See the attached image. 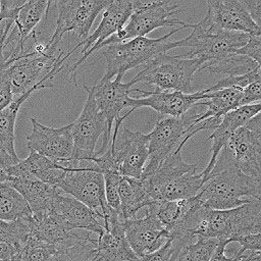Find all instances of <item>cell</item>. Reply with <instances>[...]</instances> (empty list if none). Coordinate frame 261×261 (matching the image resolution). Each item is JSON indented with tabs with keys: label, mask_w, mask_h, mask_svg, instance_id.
Instances as JSON below:
<instances>
[{
	"label": "cell",
	"mask_w": 261,
	"mask_h": 261,
	"mask_svg": "<svg viewBox=\"0 0 261 261\" xmlns=\"http://www.w3.org/2000/svg\"><path fill=\"white\" fill-rule=\"evenodd\" d=\"M260 180L238 169L229 153L222 148L196 198L208 209H232L260 200Z\"/></svg>",
	"instance_id": "1"
},
{
	"label": "cell",
	"mask_w": 261,
	"mask_h": 261,
	"mask_svg": "<svg viewBox=\"0 0 261 261\" xmlns=\"http://www.w3.org/2000/svg\"><path fill=\"white\" fill-rule=\"evenodd\" d=\"M156 202L180 201L194 198L200 192L204 175L197 172V166L185 162L181 148L171 153L149 176L141 178Z\"/></svg>",
	"instance_id": "2"
},
{
	"label": "cell",
	"mask_w": 261,
	"mask_h": 261,
	"mask_svg": "<svg viewBox=\"0 0 261 261\" xmlns=\"http://www.w3.org/2000/svg\"><path fill=\"white\" fill-rule=\"evenodd\" d=\"M261 229V200L252 201L227 210L200 208L195 239H216L231 242L232 239L259 233Z\"/></svg>",
	"instance_id": "3"
},
{
	"label": "cell",
	"mask_w": 261,
	"mask_h": 261,
	"mask_svg": "<svg viewBox=\"0 0 261 261\" xmlns=\"http://www.w3.org/2000/svg\"><path fill=\"white\" fill-rule=\"evenodd\" d=\"M185 28L179 27L156 39L138 37L104 46L102 55L106 61V71L100 82L110 81L115 76L122 77L127 70L146 64L156 56L175 49L176 41H170L169 38Z\"/></svg>",
	"instance_id": "4"
},
{
	"label": "cell",
	"mask_w": 261,
	"mask_h": 261,
	"mask_svg": "<svg viewBox=\"0 0 261 261\" xmlns=\"http://www.w3.org/2000/svg\"><path fill=\"white\" fill-rule=\"evenodd\" d=\"M204 62L198 57L160 54L145 64V67L129 81L134 86L145 83L162 91H178L190 94L192 77Z\"/></svg>",
	"instance_id": "5"
},
{
	"label": "cell",
	"mask_w": 261,
	"mask_h": 261,
	"mask_svg": "<svg viewBox=\"0 0 261 261\" xmlns=\"http://www.w3.org/2000/svg\"><path fill=\"white\" fill-rule=\"evenodd\" d=\"M191 34L176 41L177 47H188L190 51L182 54L189 57H198L204 64L224 59L243 47L250 35L238 32H228L213 27L205 17L193 24Z\"/></svg>",
	"instance_id": "6"
},
{
	"label": "cell",
	"mask_w": 261,
	"mask_h": 261,
	"mask_svg": "<svg viewBox=\"0 0 261 261\" xmlns=\"http://www.w3.org/2000/svg\"><path fill=\"white\" fill-rule=\"evenodd\" d=\"M134 11L126 23L114 36L105 40L97 50L102 49L112 43H119L138 37H146L153 30L161 27H179L192 28L193 24L186 23L177 18L172 17L184 11L179 4H173L169 0L134 1Z\"/></svg>",
	"instance_id": "7"
},
{
	"label": "cell",
	"mask_w": 261,
	"mask_h": 261,
	"mask_svg": "<svg viewBox=\"0 0 261 261\" xmlns=\"http://www.w3.org/2000/svg\"><path fill=\"white\" fill-rule=\"evenodd\" d=\"M64 173L56 188L62 193L80 201L96 214L107 208L104 192V177L93 161H66Z\"/></svg>",
	"instance_id": "8"
},
{
	"label": "cell",
	"mask_w": 261,
	"mask_h": 261,
	"mask_svg": "<svg viewBox=\"0 0 261 261\" xmlns=\"http://www.w3.org/2000/svg\"><path fill=\"white\" fill-rule=\"evenodd\" d=\"M111 0H60L53 3L57 6L56 28L47 42L48 49L56 53L58 44L64 34L73 32L79 43L89 36L92 24L98 14L105 9ZM77 43V44H79Z\"/></svg>",
	"instance_id": "9"
},
{
	"label": "cell",
	"mask_w": 261,
	"mask_h": 261,
	"mask_svg": "<svg viewBox=\"0 0 261 261\" xmlns=\"http://www.w3.org/2000/svg\"><path fill=\"white\" fill-rule=\"evenodd\" d=\"M123 114L113 123L114 133L111 135L110 147L121 176L141 178L148 160V137L141 132H133L126 127L119 130Z\"/></svg>",
	"instance_id": "10"
},
{
	"label": "cell",
	"mask_w": 261,
	"mask_h": 261,
	"mask_svg": "<svg viewBox=\"0 0 261 261\" xmlns=\"http://www.w3.org/2000/svg\"><path fill=\"white\" fill-rule=\"evenodd\" d=\"M192 126L188 113L180 117H165L159 119L148 137V160L141 178L151 175L156 168L178 147L185 139L187 130Z\"/></svg>",
	"instance_id": "11"
},
{
	"label": "cell",
	"mask_w": 261,
	"mask_h": 261,
	"mask_svg": "<svg viewBox=\"0 0 261 261\" xmlns=\"http://www.w3.org/2000/svg\"><path fill=\"white\" fill-rule=\"evenodd\" d=\"M87 99L80 116L70 123L73 142V161H91L95 157L97 142L107 133V122L99 111L91 88L84 86Z\"/></svg>",
	"instance_id": "12"
},
{
	"label": "cell",
	"mask_w": 261,
	"mask_h": 261,
	"mask_svg": "<svg viewBox=\"0 0 261 261\" xmlns=\"http://www.w3.org/2000/svg\"><path fill=\"white\" fill-rule=\"evenodd\" d=\"M223 148L238 169L246 175L261 178V114L234 130Z\"/></svg>",
	"instance_id": "13"
},
{
	"label": "cell",
	"mask_w": 261,
	"mask_h": 261,
	"mask_svg": "<svg viewBox=\"0 0 261 261\" xmlns=\"http://www.w3.org/2000/svg\"><path fill=\"white\" fill-rule=\"evenodd\" d=\"M134 1L129 0H111L110 3L103 10L102 18L97 27V29L87 37V39L76 44L69 52L72 54L79 48L81 49V54L79 59L69 67V74L74 81V71L79 66H81L90 55L97 51L98 47L108 38L114 36L120 29L124 27L127 19L134 11Z\"/></svg>",
	"instance_id": "14"
},
{
	"label": "cell",
	"mask_w": 261,
	"mask_h": 261,
	"mask_svg": "<svg viewBox=\"0 0 261 261\" xmlns=\"http://www.w3.org/2000/svg\"><path fill=\"white\" fill-rule=\"evenodd\" d=\"M132 88L129 82L122 83L120 76H115L113 81H99L98 84L91 87L95 103L107 122V133L103 136L101 147L95 153V157L104 153L109 147L113 123L120 117V112L124 108L132 110V97L129 96Z\"/></svg>",
	"instance_id": "15"
},
{
	"label": "cell",
	"mask_w": 261,
	"mask_h": 261,
	"mask_svg": "<svg viewBox=\"0 0 261 261\" xmlns=\"http://www.w3.org/2000/svg\"><path fill=\"white\" fill-rule=\"evenodd\" d=\"M32 132L27 137L28 148L48 159L62 163L72 160L73 142L70 124L61 127H50L31 118Z\"/></svg>",
	"instance_id": "16"
},
{
	"label": "cell",
	"mask_w": 261,
	"mask_h": 261,
	"mask_svg": "<svg viewBox=\"0 0 261 261\" xmlns=\"http://www.w3.org/2000/svg\"><path fill=\"white\" fill-rule=\"evenodd\" d=\"M130 92L140 94L138 97H132V111L139 107H150L168 117H180L197 102L207 99V93L203 91L186 94L178 91H146L132 88Z\"/></svg>",
	"instance_id": "17"
},
{
	"label": "cell",
	"mask_w": 261,
	"mask_h": 261,
	"mask_svg": "<svg viewBox=\"0 0 261 261\" xmlns=\"http://www.w3.org/2000/svg\"><path fill=\"white\" fill-rule=\"evenodd\" d=\"M146 209L145 216L126 220L123 224L126 241L138 257L158 250L168 240L167 231L153 207L149 205Z\"/></svg>",
	"instance_id": "18"
},
{
	"label": "cell",
	"mask_w": 261,
	"mask_h": 261,
	"mask_svg": "<svg viewBox=\"0 0 261 261\" xmlns=\"http://www.w3.org/2000/svg\"><path fill=\"white\" fill-rule=\"evenodd\" d=\"M206 4L208 10L204 17L213 27L250 36L261 35V28L252 19L242 0H210Z\"/></svg>",
	"instance_id": "19"
},
{
	"label": "cell",
	"mask_w": 261,
	"mask_h": 261,
	"mask_svg": "<svg viewBox=\"0 0 261 261\" xmlns=\"http://www.w3.org/2000/svg\"><path fill=\"white\" fill-rule=\"evenodd\" d=\"M51 211L57 216L64 227L70 231L83 229L100 236L104 231L103 218L72 197L59 189L54 196Z\"/></svg>",
	"instance_id": "20"
},
{
	"label": "cell",
	"mask_w": 261,
	"mask_h": 261,
	"mask_svg": "<svg viewBox=\"0 0 261 261\" xmlns=\"http://www.w3.org/2000/svg\"><path fill=\"white\" fill-rule=\"evenodd\" d=\"M260 110H261V104L258 103V104L238 107L222 116L219 125L212 132V134L207 139L212 141V148H211V158L207 166L205 167V169L202 171L204 178L208 175V173L213 168L220 151L226 145L232 133L237 130L239 127L243 126L250 118L260 113Z\"/></svg>",
	"instance_id": "21"
},
{
	"label": "cell",
	"mask_w": 261,
	"mask_h": 261,
	"mask_svg": "<svg viewBox=\"0 0 261 261\" xmlns=\"http://www.w3.org/2000/svg\"><path fill=\"white\" fill-rule=\"evenodd\" d=\"M65 170V166L45 156L30 151L29 156L5 170L8 178L31 177L56 187ZM7 178V179H8Z\"/></svg>",
	"instance_id": "22"
},
{
	"label": "cell",
	"mask_w": 261,
	"mask_h": 261,
	"mask_svg": "<svg viewBox=\"0 0 261 261\" xmlns=\"http://www.w3.org/2000/svg\"><path fill=\"white\" fill-rule=\"evenodd\" d=\"M7 182L27 201L32 214H42L51 210L57 188L37 178H8Z\"/></svg>",
	"instance_id": "23"
},
{
	"label": "cell",
	"mask_w": 261,
	"mask_h": 261,
	"mask_svg": "<svg viewBox=\"0 0 261 261\" xmlns=\"http://www.w3.org/2000/svg\"><path fill=\"white\" fill-rule=\"evenodd\" d=\"M118 194L120 214L125 221L136 218L139 210L155 203L148 192L146 184L141 178L121 176L118 185Z\"/></svg>",
	"instance_id": "24"
},
{
	"label": "cell",
	"mask_w": 261,
	"mask_h": 261,
	"mask_svg": "<svg viewBox=\"0 0 261 261\" xmlns=\"http://www.w3.org/2000/svg\"><path fill=\"white\" fill-rule=\"evenodd\" d=\"M241 94L242 89L239 88H226L208 92L207 99L196 103L199 106H206V110L195 112L193 125L210 117L222 118L224 114L239 107Z\"/></svg>",
	"instance_id": "25"
},
{
	"label": "cell",
	"mask_w": 261,
	"mask_h": 261,
	"mask_svg": "<svg viewBox=\"0 0 261 261\" xmlns=\"http://www.w3.org/2000/svg\"><path fill=\"white\" fill-rule=\"evenodd\" d=\"M33 93L28 92L22 96L13 98L11 103L0 111V149L9 154L13 159L20 160L15 151V121L20 106Z\"/></svg>",
	"instance_id": "26"
},
{
	"label": "cell",
	"mask_w": 261,
	"mask_h": 261,
	"mask_svg": "<svg viewBox=\"0 0 261 261\" xmlns=\"http://www.w3.org/2000/svg\"><path fill=\"white\" fill-rule=\"evenodd\" d=\"M32 216L24 198L7 181L0 184V220L14 221Z\"/></svg>",
	"instance_id": "27"
},
{
	"label": "cell",
	"mask_w": 261,
	"mask_h": 261,
	"mask_svg": "<svg viewBox=\"0 0 261 261\" xmlns=\"http://www.w3.org/2000/svg\"><path fill=\"white\" fill-rule=\"evenodd\" d=\"M258 66H260V64L256 63L250 58L232 54L224 59L207 62L203 64L199 71L208 70L209 72L225 75L224 77H226V76H236V75L245 74L255 69Z\"/></svg>",
	"instance_id": "28"
},
{
	"label": "cell",
	"mask_w": 261,
	"mask_h": 261,
	"mask_svg": "<svg viewBox=\"0 0 261 261\" xmlns=\"http://www.w3.org/2000/svg\"><path fill=\"white\" fill-rule=\"evenodd\" d=\"M31 217L14 221L0 220V242L8 244L20 252L31 237Z\"/></svg>",
	"instance_id": "29"
},
{
	"label": "cell",
	"mask_w": 261,
	"mask_h": 261,
	"mask_svg": "<svg viewBox=\"0 0 261 261\" xmlns=\"http://www.w3.org/2000/svg\"><path fill=\"white\" fill-rule=\"evenodd\" d=\"M220 241L196 238L179 253L176 261H209Z\"/></svg>",
	"instance_id": "30"
},
{
	"label": "cell",
	"mask_w": 261,
	"mask_h": 261,
	"mask_svg": "<svg viewBox=\"0 0 261 261\" xmlns=\"http://www.w3.org/2000/svg\"><path fill=\"white\" fill-rule=\"evenodd\" d=\"M261 80L260 75V66L256 67L255 69L242 74V75H236V76H226L221 80H219L215 85L211 86L210 88L203 90L204 93L208 92H213L221 89H226V88H239V89H244L248 85L259 82Z\"/></svg>",
	"instance_id": "31"
},
{
	"label": "cell",
	"mask_w": 261,
	"mask_h": 261,
	"mask_svg": "<svg viewBox=\"0 0 261 261\" xmlns=\"http://www.w3.org/2000/svg\"><path fill=\"white\" fill-rule=\"evenodd\" d=\"M103 177H104V192H105L106 203L111 209L120 212L118 185H119L121 175L119 173L109 172V173L103 174Z\"/></svg>",
	"instance_id": "32"
},
{
	"label": "cell",
	"mask_w": 261,
	"mask_h": 261,
	"mask_svg": "<svg viewBox=\"0 0 261 261\" xmlns=\"http://www.w3.org/2000/svg\"><path fill=\"white\" fill-rule=\"evenodd\" d=\"M181 250L175 247L170 240L160 247L158 250L139 257L137 261H176Z\"/></svg>",
	"instance_id": "33"
},
{
	"label": "cell",
	"mask_w": 261,
	"mask_h": 261,
	"mask_svg": "<svg viewBox=\"0 0 261 261\" xmlns=\"http://www.w3.org/2000/svg\"><path fill=\"white\" fill-rule=\"evenodd\" d=\"M236 55H241L252 59L256 63L260 64L261 59V35L250 36L248 42L234 52Z\"/></svg>",
	"instance_id": "34"
},
{
	"label": "cell",
	"mask_w": 261,
	"mask_h": 261,
	"mask_svg": "<svg viewBox=\"0 0 261 261\" xmlns=\"http://www.w3.org/2000/svg\"><path fill=\"white\" fill-rule=\"evenodd\" d=\"M261 98V82H255L244 89H242L241 99L239 102V107L248 106L260 103Z\"/></svg>",
	"instance_id": "35"
},
{
	"label": "cell",
	"mask_w": 261,
	"mask_h": 261,
	"mask_svg": "<svg viewBox=\"0 0 261 261\" xmlns=\"http://www.w3.org/2000/svg\"><path fill=\"white\" fill-rule=\"evenodd\" d=\"M25 0H2L0 1V21L11 19L15 21L20 7Z\"/></svg>",
	"instance_id": "36"
},
{
	"label": "cell",
	"mask_w": 261,
	"mask_h": 261,
	"mask_svg": "<svg viewBox=\"0 0 261 261\" xmlns=\"http://www.w3.org/2000/svg\"><path fill=\"white\" fill-rule=\"evenodd\" d=\"M231 242H236L237 244H239L241 251H260L261 232L240 236L232 239Z\"/></svg>",
	"instance_id": "37"
},
{
	"label": "cell",
	"mask_w": 261,
	"mask_h": 261,
	"mask_svg": "<svg viewBox=\"0 0 261 261\" xmlns=\"http://www.w3.org/2000/svg\"><path fill=\"white\" fill-rule=\"evenodd\" d=\"M13 100L9 81L5 74L4 69L0 70V111L7 107Z\"/></svg>",
	"instance_id": "38"
},
{
	"label": "cell",
	"mask_w": 261,
	"mask_h": 261,
	"mask_svg": "<svg viewBox=\"0 0 261 261\" xmlns=\"http://www.w3.org/2000/svg\"><path fill=\"white\" fill-rule=\"evenodd\" d=\"M255 23L261 28V0H242Z\"/></svg>",
	"instance_id": "39"
},
{
	"label": "cell",
	"mask_w": 261,
	"mask_h": 261,
	"mask_svg": "<svg viewBox=\"0 0 261 261\" xmlns=\"http://www.w3.org/2000/svg\"><path fill=\"white\" fill-rule=\"evenodd\" d=\"M227 243L228 242L226 241H220L217 247L215 248L212 256L210 257L209 261H231V259H229L224 253V248Z\"/></svg>",
	"instance_id": "40"
},
{
	"label": "cell",
	"mask_w": 261,
	"mask_h": 261,
	"mask_svg": "<svg viewBox=\"0 0 261 261\" xmlns=\"http://www.w3.org/2000/svg\"><path fill=\"white\" fill-rule=\"evenodd\" d=\"M18 252L8 244L0 242V260L10 261L11 258Z\"/></svg>",
	"instance_id": "41"
},
{
	"label": "cell",
	"mask_w": 261,
	"mask_h": 261,
	"mask_svg": "<svg viewBox=\"0 0 261 261\" xmlns=\"http://www.w3.org/2000/svg\"><path fill=\"white\" fill-rule=\"evenodd\" d=\"M10 261H25V260H24V258H23L21 252H18L17 254H15V255L11 258Z\"/></svg>",
	"instance_id": "42"
},
{
	"label": "cell",
	"mask_w": 261,
	"mask_h": 261,
	"mask_svg": "<svg viewBox=\"0 0 261 261\" xmlns=\"http://www.w3.org/2000/svg\"><path fill=\"white\" fill-rule=\"evenodd\" d=\"M7 178H8V176H7L6 172L0 168V184L6 182V181H7Z\"/></svg>",
	"instance_id": "43"
},
{
	"label": "cell",
	"mask_w": 261,
	"mask_h": 261,
	"mask_svg": "<svg viewBox=\"0 0 261 261\" xmlns=\"http://www.w3.org/2000/svg\"><path fill=\"white\" fill-rule=\"evenodd\" d=\"M250 261H261V257H260V252H256L253 257L250 259Z\"/></svg>",
	"instance_id": "44"
}]
</instances>
